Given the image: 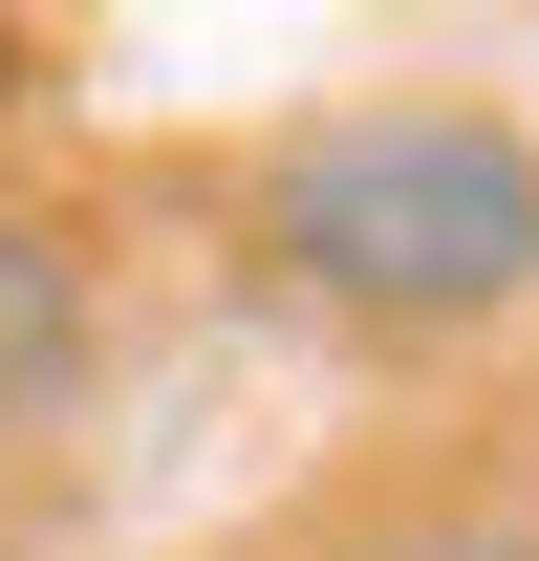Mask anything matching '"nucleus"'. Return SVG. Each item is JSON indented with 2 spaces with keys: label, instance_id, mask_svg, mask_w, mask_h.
<instances>
[{
  "label": "nucleus",
  "instance_id": "1",
  "mask_svg": "<svg viewBox=\"0 0 539 561\" xmlns=\"http://www.w3.org/2000/svg\"><path fill=\"white\" fill-rule=\"evenodd\" d=\"M238 216L324 324H389V346L539 302V130L474 108V87H345V108L260 130Z\"/></svg>",
  "mask_w": 539,
  "mask_h": 561
},
{
  "label": "nucleus",
  "instance_id": "2",
  "mask_svg": "<svg viewBox=\"0 0 539 561\" xmlns=\"http://www.w3.org/2000/svg\"><path fill=\"white\" fill-rule=\"evenodd\" d=\"M87 411V260L44 216H0V454H44Z\"/></svg>",
  "mask_w": 539,
  "mask_h": 561
},
{
  "label": "nucleus",
  "instance_id": "3",
  "mask_svg": "<svg viewBox=\"0 0 539 561\" xmlns=\"http://www.w3.org/2000/svg\"><path fill=\"white\" fill-rule=\"evenodd\" d=\"M389 561H539L518 518H432V540H389Z\"/></svg>",
  "mask_w": 539,
  "mask_h": 561
}]
</instances>
